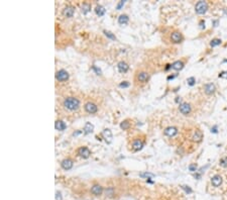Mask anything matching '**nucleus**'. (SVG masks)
Instances as JSON below:
<instances>
[{"instance_id":"obj_30","label":"nucleus","mask_w":227,"mask_h":200,"mask_svg":"<svg viewBox=\"0 0 227 200\" xmlns=\"http://www.w3.org/2000/svg\"><path fill=\"white\" fill-rule=\"evenodd\" d=\"M139 176L140 177H145V178H154L155 175L154 174H152V173H140L139 174Z\"/></svg>"},{"instance_id":"obj_33","label":"nucleus","mask_w":227,"mask_h":200,"mask_svg":"<svg viewBox=\"0 0 227 200\" xmlns=\"http://www.w3.org/2000/svg\"><path fill=\"white\" fill-rule=\"evenodd\" d=\"M189 170H190L191 172H195V171L197 170V165H196V164H191V165L189 166Z\"/></svg>"},{"instance_id":"obj_11","label":"nucleus","mask_w":227,"mask_h":200,"mask_svg":"<svg viewBox=\"0 0 227 200\" xmlns=\"http://www.w3.org/2000/svg\"><path fill=\"white\" fill-rule=\"evenodd\" d=\"M222 177L220 175H214V176L211 178V184L214 186V187H219L221 184H222Z\"/></svg>"},{"instance_id":"obj_14","label":"nucleus","mask_w":227,"mask_h":200,"mask_svg":"<svg viewBox=\"0 0 227 200\" xmlns=\"http://www.w3.org/2000/svg\"><path fill=\"white\" fill-rule=\"evenodd\" d=\"M117 68H118L119 72H121V73H125V72H127V71H128V69H129V66H128V65H127L125 62L121 61V62H119V63L117 64Z\"/></svg>"},{"instance_id":"obj_15","label":"nucleus","mask_w":227,"mask_h":200,"mask_svg":"<svg viewBox=\"0 0 227 200\" xmlns=\"http://www.w3.org/2000/svg\"><path fill=\"white\" fill-rule=\"evenodd\" d=\"M148 78H149V76H148V74H147L146 72H140V73L137 75V80H138L139 82H142V83L147 82Z\"/></svg>"},{"instance_id":"obj_32","label":"nucleus","mask_w":227,"mask_h":200,"mask_svg":"<svg viewBox=\"0 0 227 200\" xmlns=\"http://www.w3.org/2000/svg\"><path fill=\"white\" fill-rule=\"evenodd\" d=\"M219 78H223V79H227V71H223L221 73H219Z\"/></svg>"},{"instance_id":"obj_10","label":"nucleus","mask_w":227,"mask_h":200,"mask_svg":"<svg viewBox=\"0 0 227 200\" xmlns=\"http://www.w3.org/2000/svg\"><path fill=\"white\" fill-rule=\"evenodd\" d=\"M73 164H74V163H73V161L71 160V159H65V160H63V161H62L61 166H62V168H63L64 170L68 171V170L72 169Z\"/></svg>"},{"instance_id":"obj_36","label":"nucleus","mask_w":227,"mask_h":200,"mask_svg":"<svg viewBox=\"0 0 227 200\" xmlns=\"http://www.w3.org/2000/svg\"><path fill=\"white\" fill-rule=\"evenodd\" d=\"M124 3H125V1H124V0H121L119 3L117 4V7H116V9H118V10H119L120 8H121V7H122V6L124 5Z\"/></svg>"},{"instance_id":"obj_43","label":"nucleus","mask_w":227,"mask_h":200,"mask_svg":"<svg viewBox=\"0 0 227 200\" xmlns=\"http://www.w3.org/2000/svg\"><path fill=\"white\" fill-rule=\"evenodd\" d=\"M224 62H227V59H225V60H224Z\"/></svg>"},{"instance_id":"obj_2","label":"nucleus","mask_w":227,"mask_h":200,"mask_svg":"<svg viewBox=\"0 0 227 200\" xmlns=\"http://www.w3.org/2000/svg\"><path fill=\"white\" fill-rule=\"evenodd\" d=\"M195 10L198 14H204L208 10V4L205 1H199L196 6H195Z\"/></svg>"},{"instance_id":"obj_6","label":"nucleus","mask_w":227,"mask_h":200,"mask_svg":"<svg viewBox=\"0 0 227 200\" xmlns=\"http://www.w3.org/2000/svg\"><path fill=\"white\" fill-rule=\"evenodd\" d=\"M171 41L175 44H179V43H182L183 41V35L180 31H174L172 33L171 35Z\"/></svg>"},{"instance_id":"obj_7","label":"nucleus","mask_w":227,"mask_h":200,"mask_svg":"<svg viewBox=\"0 0 227 200\" xmlns=\"http://www.w3.org/2000/svg\"><path fill=\"white\" fill-rule=\"evenodd\" d=\"M78 155H79L81 158H83V159H87V158L90 157L91 152H90V150H89L88 148L82 147V148H80V149L78 150Z\"/></svg>"},{"instance_id":"obj_37","label":"nucleus","mask_w":227,"mask_h":200,"mask_svg":"<svg viewBox=\"0 0 227 200\" xmlns=\"http://www.w3.org/2000/svg\"><path fill=\"white\" fill-rule=\"evenodd\" d=\"M92 68H93V70H94V71H95V72H96V73H97V75H101V74H102V72H101V70H100V69H98V68H97L96 66H93Z\"/></svg>"},{"instance_id":"obj_42","label":"nucleus","mask_w":227,"mask_h":200,"mask_svg":"<svg viewBox=\"0 0 227 200\" xmlns=\"http://www.w3.org/2000/svg\"><path fill=\"white\" fill-rule=\"evenodd\" d=\"M81 132H82V131H77V132H74V133H73V135H78V134H80Z\"/></svg>"},{"instance_id":"obj_35","label":"nucleus","mask_w":227,"mask_h":200,"mask_svg":"<svg viewBox=\"0 0 227 200\" xmlns=\"http://www.w3.org/2000/svg\"><path fill=\"white\" fill-rule=\"evenodd\" d=\"M182 188L184 189V190H185V191H186L188 194H190V193H192V192H193V191H192V189L190 188L189 186H182Z\"/></svg>"},{"instance_id":"obj_9","label":"nucleus","mask_w":227,"mask_h":200,"mask_svg":"<svg viewBox=\"0 0 227 200\" xmlns=\"http://www.w3.org/2000/svg\"><path fill=\"white\" fill-rule=\"evenodd\" d=\"M202 139H203V133H202L201 130H195L194 133H193V135L191 137V140L193 141H195V142H200V141H202Z\"/></svg>"},{"instance_id":"obj_1","label":"nucleus","mask_w":227,"mask_h":200,"mask_svg":"<svg viewBox=\"0 0 227 200\" xmlns=\"http://www.w3.org/2000/svg\"><path fill=\"white\" fill-rule=\"evenodd\" d=\"M64 107L68 110H71V111H76L78 110L79 106H80V101L78 98H75V97H68L64 100V103H63Z\"/></svg>"},{"instance_id":"obj_5","label":"nucleus","mask_w":227,"mask_h":200,"mask_svg":"<svg viewBox=\"0 0 227 200\" xmlns=\"http://www.w3.org/2000/svg\"><path fill=\"white\" fill-rule=\"evenodd\" d=\"M216 91V87L213 83H208L204 85V92L207 95H212L214 94Z\"/></svg>"},{"instance_id":"obj_29","label":"nucleus","mask_w":227,"mask_h":200,"mask_svg":"<svg viewBox=\"0 0 227 200\" xmlns=\"http://www.w3.org/2000/svg\"><path fill=\"white\" fill-rule=\"evenodd\" d=\"M104 34L105 35L109 37V38H111V39H116V37H115V35H112V33H110V31H107V30H104Z\"/></svg>"},{"instance_id":"obj_21","label":"nucleus","mask_w":227,"mask_h":200,"mask_svg":"<svg viewBox=\"0 0 227 200\" xmlns=\"http://www.w3.org/2000/svg\"><path fill=\"white\" fill-rule=\"evenodd\" d=\"M84 130L86 133H90L94 130V125L91 123V122H86L85 123V126H84Z\"/></svg>"},{"instance_id":"obj_4","label":"nucleus","mask_w":227,"mask_h":200,"mask_svg":"<svg viewBox=\"0 0 227 200\" xmlns=\"http://www.w3.org/2000/svg\"><path fill=\"white\" fill-rule=\"evenodd\" d=\"M84 108H85V110L88 113H91V114L96 113L98 111V106L96 105L95 103H93V102H87L85 104V106H84Z\"/></svg>"},{"instance_id":"obj_8","label":"nucleus","mask_w":227,"mask_h":200,"mask_svg":"<svg viewBox=\"0 0 227 200\" xmlns=\"http://www.w3.org/2000/svg\"><path fill=\"white\" fill-rule=\"evenodd\" d=\"M181 113H183L184 115H188L190 112H191V105L189 103H182L179 107Z\"/></svg>"},{"instance_id":"obj_12","label":"nucleus","mask_w":227,"mask_h":200,"mask_svg":"<svg viewBox=\"0 0 227 200\" xmlns=\"http://www.w3.org/2000/svg\"><path fill=\"white\" fill-rule=\"evenodd\" d=\"M177 132H178V130H177V127H175V126H169L167 127L165 131H164V133L167 135V137H170V138H172V137H174L175 134H177Z\"/></svg>"},{"instance_id":"obj_19","label":"nucleus","mask_w":227,"mask_h":200,"mask_svg":"<svg viewBox=\"0 0 227 200\" xmlns=\"http://www.w3.org/2000/svg\"><path fill=\"white\" fill-rule=\"evenodd\" d=\"M184 68V63L182 61H176L172 64V69L176 71H180Z\"/></svg>"},{"instance_id":"obj_28","label":"nucleus","mask_w":227,"mask_h":200,"mask_svg":"<svg viewBox=\"0 0 227 200\" xmlns=\"http://www.w3.org/2000/svg\"><path fill=\"white\" fill-rule=\"evenodd\" d=\"M187 82H188V85H190V86H193V85H195L196 79H195L194 77H190V78H188V79H187Z\"/></svg>"},{"instance_id":"obj_22","label":"nucleus","mask_w":227,"mask_h":200,"mask_svg":"<svg viewBox=\"0 0 227 200\" xmlns=\"http://www.w3.org/2000/svg\"><path fill=\"white\" fill-rule=\"evenodd\" d=\"M95 12L97 15L102 16V15H104V13H105V8H104L102 5H97L95 8Z\"/></svg>"},{"instance_id":"obj_38","label":"nucleus","mask_w":227,"mask_h":200,"mask_svg":"<svg viewBox=\"0 0 227 200\" xmlns=\"http://www.w3.org/2000/svg\"><path fill=\"white\" fill-rule=\"evenodd\" d=\"M56 200H62V194L59 191L56 192Z\"/></svg>"},{"instance_id":"obj_41","label":"nucleus","mask_w":227,"mask_h":200,"mask_svg":"<svg viewBox=\"0 0 227 200\" xmlns=\"http://www.w3.org/2000/svg\"><path fill=\"white\" fill-rule=\"evenodd\" d=\"M176 76H177V75H173V76H169V77H167V80H171V79H174V78H175Z\"/></svg>"},{"instance_id":"obj_23","label":"nucleus","mask_w":227,"mask_h":200,"mask_svg":"<svg viewBox=\"0 0 227 200\" xmlns=\"http://www.w3.org/2000/svg\"><path fill=\"white\" fill-rule=\"evenodd\" d=\"M118 22L120 24H126L128 22V16L126 14H121L118 17Z\"/></svg>"},{"instance_id":"obj_26","label":"nucleus","mask_w":227,"mask_h":200,"mask_svg":"<svg viewBox=\"0 0 227 200\" xmlns=\"http://www.w3.org/2000/svg\"><path fill=\"white\" fill-rule=\"evenodd\" d=\"M129 126H130V123L128 122V120H124V121H122V122L120 123V127H121L123 130H128Z\"/></svg>"},{"instance_id":"obj_27","label":"nucleus","mask_w":227,"mask_h":200,"mask_svg":"<svg viewBox=\"0 0 227 200\" xmlns=\"http://www.w3.org/2000/svg\"><path fill=\"white\" fill-rule=\"evenodd\" d=\"M105 194H106V196L108 197H111V196H113L114 195V189L112 188V187H109L105 190Z\"/></svg>"},{"instance_id":"obj_25","label":"nucleus","mask_w":227,"mask_h":200,"mask_svg":"<svg viewBox=\"0 0 227 200\" xmlns=\"http://www.w3.org/2000/svg\"><path fill=\"white\" fill-rule=\"evenodd\" d=\"M221 45V39L220 38H213L211 42H210V47H214Z\"/></svg>"},{"instance_id":"obj_17","label":"nucleus","mask_w":227,"mask_h":200,"mask_svg":"<svg viewBox=\"0 0 227 200\" xmlns=\"http://www.w3.org/2000/svg\"><path fill=\"white\" fill-rule=\"evenodd\" d=\"M103 137H104V139H105V141H107L108 143H110L111 141H112V132H111V130L106 129V130H103Z\"/></svg>"},{"instance_id":"obj_34","label":"nucleus","mask_w":227,"mask_h":200,"mask_svg":"<svg viewBox=\"0 0 227 200\" xmlns=\"http://www.w3.org/2000/svg\"><path fill=\"white\" fill-rule=\"evenodd\" d=\"M130 84L128 82H126V81H124V82H122V83H120L119 84V86L121 87V88H126V87H128Z\"/></svg>"},{"instance_id":"obj_13","label":"nucleus","mask_w":227,"mask_h":200,"mask_svg":"<svg viewBox=\"0 0 227 200\" xmlns=\"http://www.w3.org/2000/svg\"><path fill=\"white\" fill-rule=\"evenodd\" d=\"M74 12H75V8H74L73 6H70V5H69V6H66V7L64 8V10H63L64 15L67 16V17H72Z\"/></svg>"},{"instance_id":"obj_3","label":"nucleus","mask_w":227,"mask_h":200,"mask_svg":"<svg viewBox=\"0 0 227 200\" xmlns=\"http://www.w3.org/2000/svg\"><path fill=\"white\" fill-rule=\"evenodd\" d=\"M56 79L60 82L67 81L69 79V73L66 70H59L56 73Z\"/></svg>"},{"instance_id":"obj_16","label":"nucleus","mask_w":227,"mask_h":200,"mask_svg":"<svg viewBox=\"0 0 227 200\" xmlns=\"http://www.w3.org/2000/svg\"><path fill=\"white\" fill-rule=\"evenodd\" d=\"M91 192H92V194H94L96 196H99V195L102 194L103 188H102L100 185H94V186L91 188Z\"/></svg>"},{"instance_id":"obj_40","label":"nucleus","mask_w":227,"mask_h":200,"mask_svg":"<svg viewBox=\"0 0 227 200\" xmlns=\"http://www.w3.org/2000/svg\"><path fill=\"white\" fill-rule=\"evenodd\" d=\"M211 131H212V132H217V126H214V127H213V129H211Z\"/></svg>"},{"instance_id":"obj_18","label":"nucleus","mask_w":227,"mask_h":200,"mask_svg":"<svg viewBox=\"0 0 227 200\" xmlns=\"http://www.w3.org/2000/svg\"><path fill=\"white\" fill-rule=\"evenodd\" d=\"M142 147H144V142L139 140H135L132 142V149L134 151H139V150H141Z\"/></svg>"},{"instance_id":"obj_20","label":"nucleus","mask_w":227,"mask_h":200,"mask_svg":"<svg viewBox=\"0 0 227 200\" xmlns=\"http://www.w3.org/2000/svg\"><path fill=\"white\" fill-rule=\"evenodd\" d=\"M55 127H56V130H66V127H67V125H66V123L64 122V121H62V120H57L56 121V123H55Z\"/></svg>"},{"instance_id":"obj_24","label":"nucleus","mask_w":227,"mask_h":200,"mask_svg":"<svg viewBox=\"0 0 227 200\" xmlns=\"http://www.w3.org/2000/svg\"><path fill=\"white\" fill-rule=\"evenodd\" d=\"M90 10H91V5L88 4V3H83V5H82V12L84 14L88 13Z\"/></svg>"},{"instance_id":"obj_31","label":"nucleus","mask_w":227,"mask_h":200,"mask_svg":"<svg viewBox=\"0 0 227 200\" xmlns=\"http://www.w3.org/2000/svg\"><path fill=\"white\" fill-rule=\"evenodd\" d=\"M220 165L222 166V167H227V157L225 158H222L221 160H220Z\"/></svg>"},{"instance_id":"obj_39","label":"nucleus","mask_w":227,"mask_h":200,"mask_svg":"<svg viewBox=\"0 0 227 200\" xmlns=\"http://www.w3.org/2000/svg\"><path fill=\"white\" fill-rule=\"evenodd\" d=\"M200 27H201V28H204V27H205V21H204V20H201V21H200Z\"/></svg>"}]
</instances>
